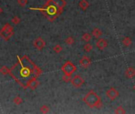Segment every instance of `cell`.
Instances as JSON below:
<instances>
[{
  "instance_id": "cell-5",
  "label": "cell",
  "mask_w": 135,
  "mask_h": 114,
  "mask_svg": "<svg viewBox=\"0 0 135 114\" xmlns=\"http://www.w3.org/2000/svg\"><path fill=\"white\" fill-rule=\"evenodd\" d=\"M71 83L74 87L80 88L84 84V79L80 75H76L72 78Z\"/></svg>"
},
{
  "instance_id": "cell-14",
  "label": "cell",
  "mask_w": 135,
  "mask_h": 114,
  "mask_svg": "<svg viewBox=\"0 0 135 114\" xmlns=\"http://www.w3.org/2000/svg\"><path fill=\"white\" fill-rule=\"evenodd\" d=\"M92 35L95 38H99L102 35V32L99 28H94L92 31Z\"/></svg>"
},
{
  "instance_id": "cell-17",
  "label": "cell",
  "mask_w": 135,
  "mask_h": 114,
  "mask_svg": "<svg viewBox=\"0 0 135 114\" xmlns=\"http://www.w3.org/2000/svg\"><path fill=\"white\" fill-rule=\"evenodd\" d=\"M92 49H93V46H92V44H91L90 43H87V44H84V46H83V50H84L86 52H90Z\"/></svg>"
},
{
  "instance_id": "cell-27",
  "label": "cell",
  "mask_w": 135,
  "mask_h": 114,
  "mask_svg": "<svg viewBox=\"0 0 135 114\" xmlns=\"http://www.w3.org/2000/svg\"><path fill=\"white\" fill-rule=\"evenodd\" d=\"M3 13V9L1 8V6H0V14H1Z\"/></svg>"
},
{
  "instance_id": "cell-9",
  "label": "cell",
  "mask_w": 135,
  "mask_h": 114,
  "mask_svg": "<svg viewBox=\"0 0 135 114\" xmlns=\"http://www.w3.org/2000/svg\"><path fill=\"white\" fill-rule=\"evenodd\" d=\"M91 63H92L91 59H90V58L87 56H83L80 60V65L83 68H87L90 66Z\"/></svg>"
},
{
  "instance_id": "cell-6",
  "label": "cell",
  "mask_w": 135,
  "mask_h": 114,
  "mask_svg": "<svg viewBox=\"0 0 135 114\" xmlns=\"http://www.w3.org/2000/svg\"><path fill=\"white\" fill-rule=\"evenodd\" d=\"M106 95L108 98L111 101H114L115 99H117L118 96H119V92L117 90L116 88L114 87H111L109 88L107 91H106Z\"/></svg>"
},
{
  "instance_id": "cell-13",
  "label": "cell",
  "mask_w": 135,
  "mask_h": 114,
  "mask_svg": "<svg viewBox=\"0 0 135 114\" xmlns=\"http://www.w3.org/2000/svg\"><path fill=\"white\" fill-rule=\"evenodd\" d=\"M79 7H80L82 10L86 11L89 7V3L87 0H80L79 3Z\"/></svg>"
},
{
  "instance_id": "cell-18",
  "label": "cell",
  "mask_w": 135,
  "mask_h": 114,
  "mask_svg": "<svg viewBox=\"0 0 135 114\" xmlns=\"http://www.w3.org/2000/svg\"><path fill=\"white\" fill-rule=\"evenodd\" d=\"M63 50V48L61 44H56L54 47H53V51L56 53V54H59L60 52H61Z\"/></svg>"
},
{
  "instance_id": "cell-21",
  "label": "cell",
  "mask_w": 135,
  "mask_h": 114,
  "mask_svg": "<svg viewBox=\"0 0 135 114\" xmlns=\"http://www.w3.org/2000/svg\"><path fill=\"white\" fill-rule=\"evenodd\" d=\"M0 73H2L3 75H7V74H10V69H9L7 67L4 66V67H2L0 68Z\"/></svg>"
},
{
  "instance_id": "cell-15",
  "label": "cell",
  "mask_w": 135,
  "mask_h": 114,
  "mask_svg": "<svg viewBox=\"0 0 135 114\" xmlns=\"http://www.w3.org/2000/svg\"><path fill=\"white\" fill-rule=\"evenodd\" d=\"M122 43H123V44L125 47H129V46H130V45L132 44V40H131L130 37H126L123 38Z\"/></svg>"
},
{
  "instance_id": "cell-16",
  "label": "cell",
  "mask_w": 135,
  "mask_h": 114,
  "mask_svg": "<svg viewBox=\"0 0 135 114\" xmlns=\"http://www.w3.org/2000/svg\"><path fill=\"white\" fill-rule=\"evenodd\" d=\"M92 35L88 33V32H85V33L83 34V36H82V40L87 43L90 42V41L92 40Z\"/></svg>"
},
{
  "instance_id": "cell-28",
  "label": "cell",
  "mask_w": 135,
  "mask_h": 114,
  "mask_svg": "<svg viewBox=\"0 0 135 114\" xmlns=\"http://www.w3.org/2000/svg\"><path fill=\"white\" fill-rule=\"evenodd\" d=\"M133 90H135V84H134V86H133Z\"/></svg>"
},
{
  "instance_id": "cell-7",
  "label": "cell",
  "mask_w": 135,
  "mask_h": 114,
  "mask_svg": "<svg viewBox=\"0 0 135 114\" xmlns=\"http://www.w3.org/2000/svg\"><path fill=\"white\" fill-rule=\"evenodd\" d=\"M46 4L47 5L48 4H53V5L56 6L62 12L63 9L66 6V2L65 1V0H49Z\"/></svg>"
},
{
  "instance_id": "cell-11",
  "label": "cell",
  "mask_w": 135,
  "mask_h": 114,
  "mask_svg": "<svg viewBox=\"0 0 135 114\" xmlns=\"http://www.w3.org/2000/svg\"><path fill=\"white\" fill-rule=\"evenodd\" d=\"M38 85H39V82L37 79V77H34L33 78H31L28 82V83L26 84V87H28V88L34 90H35L37 87Z\"/></svg>"
},
{
  "instance_id": "cell-4",
  "label": "cell",
  "mask_w": 135,
  "mask_h": 114,
  "mask_svg": "<svg viewBox=\"0 0 135 114\" xmlns=\"http://www.w3.org/2000/svg\"><path fill=\"white\" fill-rule=\"evenodd\" d=\"M61 71H63V73L65 75H70L72 76V74H74L76 71V67L71 62V61H67L66 63H65V64L61 68Z\"/></svg>"
},
{
  "instance_id": "cell-22",
  "label": "cell",
  "mask_w": 135,
  "mask_h": 114,
  "mask_svg": "<svg viewBox=\"0 0 135 114\" xmlns=\"http://www.w3.org/2000/svg\"><path fill=\"white\" fill-rule=\"evenodd\" d=\"M40 110H41V112L42 113H48V112L50 111V109H49V107L48 105H42V106L41 107Z\"/></svg>"
},
{
  "instance_id": "cell-8",
  "label": "cell",
  "mask_w": 135,
  "mask_h": 114,
  "mask_svg": "<svg viewBox=\"0 0 135 114\" xmlns=\"http://www.w3.org/2000/svg\"><path fill=\"white\" fill-rule=\"evenodd\" d=\"M34 46L37 48V50L41 51L43 48L46 47V41H44L41 37H38V38L34 40Z\"/></svg>"
},
{
  "instance_id": "cell-24",
  "label": "cell",
  "mask_w": 135,
  "mask_h": 114,
  "mask_svg": "<svg viewBox=\"0 0 135 114\" xmlns=\"http://www.w3.org/2000/svg\"><path fill=\"white\" fill-rule=\"evenodd\" d=\"M14 102L15 103L16 105H20L23 102L22 99V97H20L19 96H17L14 97Z\"/></svg>"
},
{
  "instance_id": "cell-26",
  "label": "cell",
  "mask_w": 135,
  "mask_h": 114,
  "mask_svg": "<svg viewBox=\"0 0 135 114\" xmlns=\"http://www.w3.org/2000/svg\"><path fill=\"white\" fill-rule=\"evenodd\" d=\"M18 3L21 6H25L28 3V0H18Z\"/></svg>"
},
{
  "instance_id": "cell-12",
  "label": "cell",
  "mask_w": 135,
  "mask_h": 114,
  "mask_svg": "<svg viewBox=\"0 0 135 114\" xmlns=\"http://www.w3.org/2000/svg\"><path fill=\"white\" fill-rule=\"evenodd\" d=\"M125 75L128 78H132L135 77V68H129L125 71Z\"/></svg>"
},
{
  "instance_id": "cell-25",
  "label": "cell",
  "mask_w": 135,
  "mask_h": 114,
  "mask_svg": "<svg viewBox=\"0 0 135 114\" xmlns=\"http://www.w3.org/2000/svg\"><path fill=\"white\" fill-rule=\"evenodd\" d=\"M20 22H21L20 18H19L18 17H17V16H15V17H14V18H12V22H13L14 25H18V24H19Z\"/></svg>"
},
{
  "instance_id": "cell-23",
  "label": "cell",
  "mask_w": 135,
  "mask_h": 114,
  "mask_svg": "<svg viewBox=\"0 0 135 114\" xmlns=\"http://www.w3.org/2000/svg\"><path fill=\"white\" fill-rule=\"evenodd\" d=\"M72 76L65 75V74H64V75H63V77H62L63 81H64V82H65V83H70L71 81H72Z\"/></svg>"
},
{
  "instance_id": "cell-2",
  "label": "cell",
  "mask_w": 135,
  "mask_h": 114,
  "mask_svg": "<svg viewBox=\"0 0 135 114\" xmlns=\"http://www.w3.org/2000/svg\"><path fill=\"white\" fill-rule=\"evenodd\" d=\"M83 101L90 108L100 109L102 106V103L100 97L93 90L89 91L84 96V97L83 98Z\"/></svg>"
},
{
  "instance_id": "cell-3",
  "label": "cell",
  "mask_w": 135,
  "mask_h": 114,
  "mask_svg": "<svg viewBox=\"0 0 135 114\" xmlns=\"http://www.w3.org/2000/svg\"><path fill=\"white\" fill-rule=\"evenodd\" d=\"M14 35V27L10 24L7 23L0 30V37H2L5 41H9Z\"/></svg>"
},
{
  "instance_id": "cell-1",
  "label": "cell",
  "mask_w": 135,
  "mask_h": 114,
  "mask_svg": "<svg viewBox=\"0 0 135 114\" xmlns=\"http://www.w3.org/2000/svg\"><path fill=\"white\" fill-rule=\"evenodd\" d=\"M35 68L36 65L31 62L28 57L25 56L22 59H19L18 63L15 64L11 70L17 71V74L11 75L12 77L18 82L20 81V78H26L27 83L29 80L33 78L34 77H37L35 75Z\"/></svg>"
},
{
  "instance_id": "cell-19",
  "label": "cell",
  "mask_w": 135,
  "mask_h": 114,
  "mask_svg": "<svg viewBox=\"0 0 135 114\" xmlns=\"http://www.w3.org/2000/svg\"><path fill=\"white\" fill-rule=\"evenodd\" d=\"M114 112L117 114H125L126 113V110L124 109L123 107L122 106H118L116 108V109L114 110Z\"/></svg>"
},
{
  "instance_id": "cell-20",
  "label": "cell",
  "mask_w": 135,
  "mask_h": 114,
  "mask_svg": "<svg viewBox=\"0 0 135 114\" xmlns=\"http://www.w3.org/2000/svg\"><path fill=\"white\" fill-rule=\"evenodd\" d=\"M65 44H68V45H72L74 43H75V39L72 37H68L65 41Z\"/></svg>"
},
{
  "instance_id": "cell-10",
  "label": "cell",
  "mask_w": 135,
  "mask_h": 114,
  "mask_svg": "<svg viewBox=\"0 0 135 114\" xmlns=\"http://www.w3.org/2000/svg\"><path fill=\"white\" fill-rule=\"evenodd\" d=\"M96 46L100 51H102L108 46V42L106 39L101 38V39H99L96 41Z\"/></svg>"
}]
</instances>
